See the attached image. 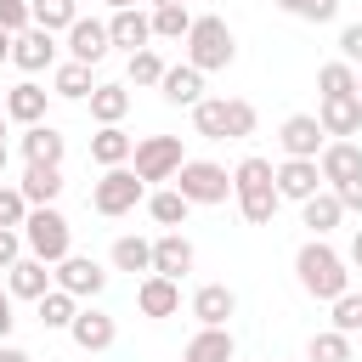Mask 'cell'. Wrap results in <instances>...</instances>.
Returning <instances> with one entry per match:
<instances>
[{
	"instance_id": "obj_55",
	"label": "cell",
	"mask_w": 362,
	"mask_h": 362,
	"mask_svg": "<svg viewBox=\"0 0 362 362\" xmlns=\"http://www.w3.org/2000/svg\"><path fill=\"white\" fill-rule=\"evenodd\" d=\"M0 113H6V96H0Z\"/></svg>"
},
{
	"instance_id": "obj_33",
	"label": "cell",
	"mask_w": 362,
	"mask_h": 362,
	"mask_svg": "<svg viewBox=\"0 0 362 362\" xmlns=\"http://www.w3.org/2000/svg\"><path fill=\"white\" fill-rule=\"evenodd\" d=\"M34 311H40V322H45V328H74V317H79V294L51 288V294H40V300H34Z\"/></svg>"
},
{
	"instance_id": "obj_46",
	"label": "cell",
	"mask_w": 362,
	"mask_h": 362,
	"mask_svg": "<svg viewBox=\"0 0 362 362\" xmlns=\"http://www.w3.org/2000/svg\"><path fill=\"white\" fill-rule=\"evenodd\" d=\"M11 322H17V317H11V288H0V345H6V334H11Z\"/></svg>"
},
{
	"instance_id": "obj_5",
	"label": "cell",
	"mask_w": 362,
	"mask_h": 362,
	"mask_svg": "<svg viewBox=\"0 0 362 362\" xmlns=\"http://www.w3.org/2000/svg\"><path fill=\"white\" fill-rule=\"evenodd\" d=\"M232 57H238L232 28H226L215 11L192 17V28H187V62H192V68H204V74H221V68H232Z\"/></svg>"
},
{
	"instance_id": "obj_39",
	"label": "cell",
	"mask_w": 362,
	"mask_h": 362,
	"mask_svg": "<svg viewBox=\"0 0 362 362\" xmlns=\"http://www.w3.org/2000/svg\"><path fill=\"white\" fill-rule=\"evenodd\" d=\"M328 328H339V334H362V294L356 288H345L339 300H328Z\"/></svg>"
},
{
	"instance_id": "obj_21",
	"label": "cell",
	"mask_w": 362,
	"mask_h": 362,
	"mask_svg": "<svg viewBox=\"0 0 362 362\" xmlns=\"http://www.w3.org/2000/svg\"><path fill=\"white\" fill-rule=\"evenodd\" d=\"M317 119H322V130H328L334 141H351V136L362 130V96H322Z\"/></svg>"
},
{
	"instance_id": "obj_43",
	"label": "cell",
	"mask_w": 362,
	"mask_h": 362,
	"mask_svg": "<svg viewBox=\"0 0 362 362\" xmlns=\"http://www.w3.org/2000/svg\"><path fill=\"white\" fill-rule=\"evenodd\" d=\"M28 23H34L28 0H0V28H6V34H23Z\"/></svg>"
},
{
	"instance_id": "obj_40",
	"label": "cell",
	"mask_w": 362,
	"mask_h": 362,
	"mask_svg": "<svg viewBox=\"0 0 362 362\" xmlns=\"http://www.w3.org/2000/svg\"><path fill=\"white\" fill-rule=\"evenodd\" d=\"M277 11H288L300 23H334L339 17V0H277Z\"/></svg>"
},
{
	"instance_id": "obj_37",
	"label": "cell",
	"mask_w": 362,
	"mask_h": 362,
	"mask_svg": "<svg viewBox=\"0 0 362 362\" xmlns=\"http://www.w3.org/2000/svg\"><path fill=\"white\" fill-rule=\"evenodd\" d=\"M187 28H192L187 0H175V6H153V40H187Z\"/></svg>"
},
{
	"instance_id": "obj_31",
	"label": "cell",
	"mask_w": 362,
	"mask_h": 362,
	"mask_svg": "<svg viewBox=\"0 0 362 362\" xmlns=\"http://www.w3.org/2000/svg\"><path fill=\"white\" fill-rule=\"evenodd\" d=\"M187 209H192V204H187L175 187H158V192H147V215H153L164 232H181V226H187Z\"/></svg>"
},
{
	"instance_id": "obj_10",
	"label": "cell",
	"mask_w": 362,
	"mask_h": 362,
	"mask_svg": "<svg viewBox=\"0 0 362 362\" xmlns=\"http://www.w3.org/2000/svg\"><path fill=\"white\" fill-rule=\"evenodd\" d=\"M11 62L23 68V74H40V68H57V34L51 28H23V34H11Z\"/></svg>"
},
{
	"instance_id": "obj_26",
	"label": "cell",
	"mask_w": 362,
	"mask_h": 362,
	"mask_svg": "<svg viewBox=\"0 0 362 362\" xmlns=\"http://www.w3.org/2000/svg\"><path fill=\"white\" fill-rule=\"evenodd\" d=\"M90 90H96V79H90V62H57L51 68V96H62V102H90Z\"/></svg>"
},
{
	"instance_id": "obj_19",
	"label": "cell",
	"mask_w": 362,
	"mask_h": 362,
	"mask_svg": "<svg viewBox=\"0 0 362 362\" xmlns=\"http://www.w3.org/2000/svg\"><path fill=\"white\" fill-rule=\"evenodd\" d=\"M45 107H51V90L45 85H34V79H23V85H11L6 90V119L11 124H45Z\"/></svg>"
},
{
	"instance_id": "obj_22",
	"label": "cell",
	"mask_w": 362,
	"mask_h": 362,
	"mask_svg": "<svg viewBox=\"0 0 362 362\" xmlns=\"http://www.w3.org/2000/svg\"><path fill=\"white\" fill-rule=\"evenodd\" d=\"M317 170H322L328 187H345V181L362 175V147H356V141H328V147L317 153Z\"/></svg>"
},
{
	"instance_id": "obj_2",
	"label": "cell",
	"mask_w": 362,
	"mask_h": 362,
	"mask_svg": "<svg viewBox=\"0 0 362 362\" xmlns=\"http://www.w3.org/2000/svg\"><path fill=\"white\" fill-rule=\"evenodd\" d=\"M294 277H300V288H305L311 300H339V294L351 288V260H345L339 249H328L322 238H311V243H300V255H294Z\"/></svg>"
},
{
	"instance_id": "obj_16",
	"label": "cell",
	"mask_w": 362,
	"mask_h": 362,
	"mask_svg": "<svg viewBox=\"0 0 362 362\" xmlns=\"http://www.w3.org/2000/svg\"><path fill=\"white\" fill-rule=\"evenodd\" d=\"M6 288H11V300H40V294L57 288V272H51L40 255H23V260L6 272Z\"/></svg>"
},
{
	"instance_id": "obj_45",
	"label": "cell",
	"mask_w": 362,
	"mask_h": 362,
	"mask_svg": "<svg viewBox=\"0 0 362 362\" xmlns=\"http://www.w3.org/2000/svg\"><path fill=\"white\" fill-rule=\"evenodd\" d=\"M334 192H339L345 215H362V175H356V181H345V187H334Z\"/></svg>"
},
{
	"instance_id": "obj_20",
	"label": "cell",
	"mask_w": 362,
	"mask_h": 362,
	"mask_svg": "<svg viewBox=\"0 0 362 362\" xmlns=\"http://www.w3.org/2000/svg\"><path fill=\"white\" fill-rule=\"evenodd\" d=\"M232 311H238V294H232L226 283H204V288L192 294V317H198V328H226Z\"/></svg>"
},
{
	"instance_id": "obj_12",
	"label": "cell",
	"mask_w": 362,
	"mask_h": 362,
	"mask_svg": "<svg viewBox=\"0 0 362 362\" xmlns=\"http://www.w3.org/2000/svg\"><path fill=\"white\" fill-rule=\"evenodd\" d=\"M328 181H322V170H317V158H283L277 164V198H288V204H305L311 192H322Z\"/></svg>"
},
{
	"instance_id": "obj_44",
	"label": "cell",
	"mask_w": 362,
	"mask_h": 362,
	"mask_svg": "<svg viewBox=\"0 0 362 362\" xmlns=\"http://www.w3.org/2000/svg\"><path fill=\"white\" fill-rule=\"evenodd\" d=\"M339 57H345L351 68H362V23H345V28H339Z\"/></svg>"
},
{
	"instance_id": "obj_41",
	"label": "cell",
	"mask_w": 362,
	"mask_h": 362,
	"mask_svg": "<svg viewBox=\"0 0 362 362\" xmlns=\"http://www.w3.org/2000/svg\"><path fill=\"white\" fill-rule=\"evenodd\" d=\"M28 198H23V187H0V226H23L28 221Z\"/></svg>"
},
{
	"instance_id": "obj_48",
	"label": "cell",
	"mask_w": 362,
	"mask_h": 362,
	"mask_svg": "<svg viewBox=\"0 0 362 362\" xmlns=\"http://www.w3.org/2000/svg\"><path fill=\"white\" fill-rule=\"evenodd\" d=\"M0 362H34L28 351H17V345H0Z\"/></svg>"
},
{
	"instance_id": "obj_3",
	"label": "cell",
	"mask_w": 362,
	"mask_h": 362,
	"mask_svg": "<svg viewBox=\"0 0 362 362\" xmlns=\"http://www.w3.org/2000/svg\"><path fill=\"white\" fill-rule=\"evenodd\" d=\"M192 130L204 141H243V136H255V102H243V96H204L192 107Z\"/></svg>"
},
{
	"instance_id": "obj_54",
	"label": "cell",
	"mask_w": 362,
	"mask_h": 362,
	"mask_svg": "<svg viewBox=\"0 0 362 362\" xmlns=\"http://www.w3.org/2000/svg\"><path fill=\"white\" fill-rule=\"evenodd\" d=\"M356 96H362V74H356Z\"/></svg>"
},
{
	"instance_id": "obj_50",
	"label": "cell",
	"mask_w": 362,
	"mask_h": 362,
	"mask_svg": "<svg viewBox=\"0 0 362 362\" xmlns=\"http://www.w3.org/2000/svg\"><path fill=\"white\" fill-rule=\"evenodd\" d=\"M6 164H11V147H6V136H0V175H6Z\"/></svg>"
},
{
	"instance_id": "obj_52",
	"label": "cell",
	"mask_w": 362,
	"mask_h": 362,
	"mask_svg": "<svg viewBox=\"0 0 362 362\" xmlns=\"http://www.w3.org/2000/svg\"><path fill=\"white\" fill-rule=\"evenodd\" d=\"M0 136H6V113H0Z\"/></svg>"
},
{
	"instance_id": "obj_36",
	"label": "cell",
	"mask_w": 362,
	"mask_h": 362,
	"mask_svg": "<svg viewBox=\"0 0 362 362\" xmlns=\"http://www.w3.org/2000/svg\"><path fill=\"white\" fill-rule=\"evenodd\" d=\"M158 79H164V57L147 45V51H130V68H124V85H136V90H158Z\"/></svg>"
},
{
	"instance_id": "obj_34",
	"label": "cell",
	"mask_w": 362,
	"mask_h": 362,
	"mask_svg": "<svg viewBox=\"0 0 362 362\" xmlns=\"http://www.w3.org/2000/svg\"><path fill=\"white\" fill-rule=\"evenodd\" d=\"M305 362H356V356H351V334H339V328H317L311 345H305Z\"/></svg>"
},
{
	"instance_id": "obj_51",
	"label": "cell",
	"mask_w": 362,
	"mask_h": 362,
	"mask_svg": "<svg viewBox=\"0 0 362 362\" xmlns=\"http://www.w3.org/2000/svg\"><path fill=\"white\" fill-rule=\"evenodd\" d=\"M107 6H113V11H124V6H136V0H107Z\"/></svg>"
},
{
	"instance_id": "obj_4",
	"label": "cell",
	"mask_w": 362,
	"mask_h": 362,
	"mask_svg": "<svg viewBox=\"0 0 362 362\" xmlns=\"http://www.w3.org/2000/svg\"><path fill=\"white\" fill-rule=\"evenodd\" d=\"M23 243H28V255H40L45 266H57V260L74 255V226H68V215H62L57 204H34L28 221H23Z\"/></svg>"
},
{
	"instance_id": "obj_7",
	"label": "cell",
	"mask_w": 362,
	"mask_h": 362,
	"mask_svg": "<svg viewBox=\"0 0 362 362\" xmlns=\"http://www.w3.org/2000/svg\"><path fill=\"white\" fill-rule=\"evenodd\" d=\"M175 192H181L187 204H226V198H232V175H226V164H215V158H187V164L175 170Z\"/></svg>"
},
{
	"instance_id": "obj_28",
	"label": "cell",
	"mask_w": 362,
	"mask_h": 362,
	"mask_svg": "<svg viewBox=\"0 0 362 362\" xmlns=\"http://www.w3.org/2000/svg\"><path fill=\"white\" fill-rule=\"evenodd\" d=\"M130 153H136V136H124L119 124H102V130L90 136V164H102V170L130 164Z\"/></svg>"
},
{
	"instance_id": "obj_42",
	"label": "cell",
	"mask_w": 362,
	"mask_h": 362,
	"mask_svg": "<svg viewBox=\"0 0 362 362\" xmlns=\"http://www.w3.org/2000/svg\"><path fill=\"white\" fill-rule=\"evenodd\" d=\"M23 255H28V243H23V226H0V272H11Z\"/></svg>"
},
{
	"instance_id": "obj_18",
	"label": "cell",
	"mask_w": 362,
	"mask_h": 362,
	"mask_svg": "<svg viewBox=\"0 0 362 362\" xmlns=\"http://www.w3.org/2000/svg\"><path fill=\"white\" fill-rule=\"evenodd\" d=\"M158 96H164L170 107H198V102H204V68H192V62H175V68H164V79H158Z\"/></svg>"
},
{
	"instance_id": "obj_9",
	"label": "cell",
	"mask_w": 362,
	"mask_h": 362,
	"mask_svg": "<svg viewBox=\"0 0 362 362\" xmlns=\"http://www.w3.org/2000/svg\"><path fill=\"white\" fill-rule=\"evenodd\" d=\"M328 130H322V119L317 113H288L283 124H277V147H283V158H317L328 141H322Z\"/></svg>"
},
{
	"instance_id": "obj_47",
	"label": "cell",
	"mask_w": 362,
	"mask_h": 362,
	"mask_svg": "<svg viewBox=\"0 0 362 362\" xmlns=\"http://www.w3.org/2000/svg\"><path fill=\"white\" fill-rule=\"evenodd\" d=\"M345 260H351V266H356V272H362V226H356V232H351V249H345Z\"/></svg>"
},
{
	"instance_id": "obj_32",
	"label": "cell",
	"mask_w": 362,
	"mask_h": 362,
	"mask_svg": "<svg viewBox=\"0 0 362 362\" xmlns=\"http://www.w3.org/2000/svg\"><path fill=\"white\" fill-rule=\"evenodd\" d=\"M113 272H130V277L141 272V277H147V272H153V243H147V238H136V232L113 238Z\"/></svg>"
},
{
	"instance_id": "obj_14",
	"label": "cell",
	"mask_w": 362,
	"mask_h": 362,
	"mask_svg": "<svg viewBox=\"0 0 362 362\" xmlns=\"http://www.w3.org/2000/svg\"><path fill=\"white\" fill-rule=\"evenodd\" d=\"M136 311H141V317H153V322H158V317H175V311H181V283H175V277L147 272V277L136 283Z\"/></svg>"
},
{
	"instance_id": "obj_8",
	"label": "cell",
	"mask_w": 362,
	"mask_h": 362,
	"mask_svg": "<svg viewBox=\"0 0 362 362\" xmlns=\"http://www.w3.org/2000/svg\"><path fill=\"white\" fill-rule=\"evenodd\" d=\"M187 164V153H181V136H141L136 141V153H130V170L141 175V181H175V170Z\"/></svg>"
},
{
	"instance_id": "obj_11",
	"label": "cell",
	"mask_w": 362,
	"mask_h": 362,
	"mask_svg": "<svg viewBox=\"0 0 362 362\" xmlns=\"http://www.w3.org/2000/svg\"><path fill=\"white\" fill-rule=\"evenodd\" d=\"M51 272H57V288H68V294H79V300H96V294L107 288V272H102L90 255H68V260H57Z\"/></svg>"
},
{
	"instance_id": "obj_35",
	"label": "cell",
	"mask_w": 362,
	"mask_h": 362,
	"mask_svg": "<svg viewBox=\"0 0 362 362\" xmlns=\"http://www.w3.org/2000/svg\"><path fill=\"white\" fill-rule=\"evenodd\" d=\"M34 11V28H51V34H68L74 17H79V0H28Z\"/></svg>"
},
{
	"instance_id": "obj_24",
	"label": "cell",
	"mask_w": 362,
	"mask_h": 362,
	"mask_svg": "<svg viewBox=\"0 0 362 362\" xmlns=\"http://www.w3.org/2000/svg\"><path fill=\"white\" fill-rule=\"evenodd\" d=\"M181 362H238V339L232 328H198L181 351Z\"/></svg>"
},
{
	"instance_id": "obj_6",
	"label": "cell",
	"mask_w": 362,
	"mask_h": 362,
	"mask_svg": "<svg viewBox=\"0 0 362 362\" xmlns=\"http://www.w3.org/2000/svg\"><path fill=\"white\" fill-rule=\"evenodd\" d=\"M136 204H147V181H141L130 164H113V170H102V181H90V209H96V215L119 221V215H130Z\"/></svg>"
},
{
	"instance_id": "obj_15",
	"label": "cell",
	"mask_w": 362,
	"mask_h": 362,
	"mask_svg": "<svg viewBox=\"0 0 362 362\" xmlns=\"http://www.w3.org/2000/svg\"><path fill=\"white\" fill-rule=\"evenodd\" d=\"M107 51H113V34H107V23H96V17H74V28H68V57L96 68Z\"/></svg>"
},
{
	"instance_id": "obj_29",
	"label": "cell",
	"mask_w": 362,
	"mask_h": 362,
	"mask_svg": "<svg viewBox=\"0 0 362 362\" xmlns=\"http://www.w3.org/2000/svg\"><path fill=\"white\" fill-rule=\"evenodd\" d=\"M17 187H23L28 204H57V192H62V164H28Z\"/></svg>"
},
{
	"instance_id": "obj_27",
	"label": "cell",
	"mask_w": 362,
	"mask_h": 362,
	"mask_svg": "<svg viewBox=\"0 0 362 362\" xmlns=\"http://www.w3.org/2000/svg\"><path fill=\"white\" fill-rule=\"evenodd\" d=\"M17 147H23V158H28V164H62L68 136H62V130H51V124H28Z\"/></svg>"
},
{
	"instance_id": "obj_53",
	"label": "cell",
	"mask_w": 362,
	"mask_h": 362,
	"mask_svg": "<svg viewBox=\"0 0 362 362\" xmlns=\"http://www.w3.org/2000/svg\"><path fill=\"white\" fill-rule=\"evenodd\" d=\"M153 6H175V0H153Z\"/></svg>"
},
{
	"instance_id": "obj_1",
	"label": "cell",
	"mask_w": 362,
	"mask_h": 362,
	"mask_svg": "<svg viewBox=\"0 0 362 362\" xmlns=\"http://www.w3.org/2000/svg\"><path fill=\"white\" fill-rule=\"evenodd\" d=\"M232 198H238V215L249 221V226H272V215H277V170H272V158H260V153H249V158H238V170H232Z\"/></svg>"
},
{
	"instance_id": "obj_17",
	"label": "cell",
	"mask_w": 362,
	"mask_h": 362,
	"mask_svg": "<svg viewBox=\"0 0 362 362\" xmlns=\"http://www.w3.org/2000/svg\"><path fill=\"white\" fill-rule=\"evenodd\" d=\"M74 345L85 351V356H96V351H107L113 339H119V322L107 317V311H96V305H79V317H74Z\"/></svg>"
},
{
	"instance_id": "obj_13",
	"label": "cell",
	"mask_w": 362,
	"mask_h": 362,
	"mask_svg": "<svg viewBox=\"0 0 362 362\" xmlns=\"http://www.w3.org/2000/svg\"><path fill=\"white\" fill-rule=\"evenodd\" d=\"M192 260H198V249H192L187 232H158V238H153V272H158V277H175V283H181V277L192 272Z\"/></svg>"
},
{
	"instance_id": "obj_49",
	"label": "cell",
	"mask_w": 362,
	"mask_h": 362,
	"mask_svg": "<svg viewBox=\"0 0 362 362\" xmlns=\"http://www.w3.org/2000/svg\"><path fill=\"white\" fill-rule=\"evenodd\" d=\"M0 62H11V34L0 28Z\"/></svg>"
},
{
	"instance_id": "obj_38",
	"label": "cell",
	"mask_w": 362,
	"mask_h": 362,
	"mask_svg": "<svg viewBox=\"0 0 362 362\" xmlns=\"http://www.w3.org/2000/svg\"><path fill=\"white\" fill-rule=\"evenodd\" d=\"M317 90L322 96H356V68L339 57V62H322L317 68Z\"/></svg>"
},
{
	"instance_id": "obj_30",
	"label": "cell",
	"mask_w": 362,
	"mask_h": 362,
	"mask_svg": "<svg viewBox=\"0 0 362 362\" xmlns=\"http://www.w3.org/2000/svg\"><path fill=\"white\" fill-rule=\"evenodd\" d=\"M124 113H130V85H113V79H107V85L90 90V119H96V124H119Z\"/></svg>"
},
{
	"instance_id": "obj_23",
	"label": "cell",
	"mask_w": 362,
	"mask_h": 362,
	"mask_svg": "<svg viewBox=\"0 0 362 362\" xmlns=\"http://www.w3.org/2000/svg\"><path fill=\"white\" fill-rule=\"evenodd\" d=\"M107 34H113V45H124V51H147V40H153V11L124 6V11L107 17Z\"/></svg>"
},
{
	"instance_id": "obj_25",
	"label": "cell",
	"mask_w": 362,
	"mask_h": 362,
	"mask_svg": "<svg viewBox=\"0 0 362 362\" xmlns=\"http://www.w3.org/2000/svg\"><path fill=\"white\" fill-rule=\"evenodd\" d=\"M300 221L311 226V238H328L339 221H345V204H339V192L334 187H322V192H311L305 204H300Z\"/></svg>"
}]
</instances>
